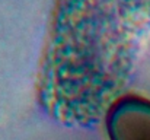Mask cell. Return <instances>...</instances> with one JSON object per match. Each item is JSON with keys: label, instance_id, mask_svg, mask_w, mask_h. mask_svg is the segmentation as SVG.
Here are the masks:
<instances>
[{"label": "cell", "instance_id": "obj_1", "mask_svg": "<svg viewBox=\"0 0 150 140\" xmlns=\"http://www.w3.org/2000/svg\"><path fill=\"white\" fill-rule=\"evenodd\" d=\"M150 35V0H55L37 92L55 118L89 126L106 117Z\"/></svg>", "mask_w": 150, "mask_h": 140}, {"label": "cell", "instance_id": "obj_2", "mask_svg": "<svg viewBox=\"0 0 150 140\" xmlns=\"http://www.w3.org/2000/svg\"><path fill=\"white\" fill-rule=\"evenodd\" d=\"M106 117L111 140H150L149 101L121 98Z\"/></svg>", "mask_w": 150, "mask_h": 140}]
</instances>
